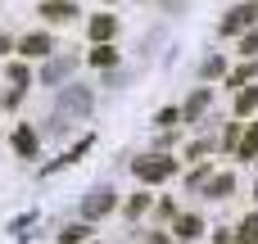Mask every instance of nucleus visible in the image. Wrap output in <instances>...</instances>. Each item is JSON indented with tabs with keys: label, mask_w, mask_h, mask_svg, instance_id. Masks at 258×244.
Here are the masks:
<instances>
[{
	"label": "nucleus",
	"mask_w": 258,
	"mask_h": 244,
	"mask_svg": "<svg viewBox=\"0 0 258 244\" xmlns=\"http://www.w3.org/2000/svg\"><path fill=\"white\" fill-rule=\"evenodd\" d=\"M9 82H14V86H27V82H32L27 63H9Z\"/></svg>",
	"instance_id": "412c9836"
},
{
	"label": "nucleus",
	"mask_w": 258,
	"mask_h": 244,
	"mask_svg": "<svg viewBox=\"0 0 258 244\" xmlns=\"http://www.w3.org/2000/svg\"><path fill=\"white\" fill-rule=\"evenodd\" d=\"M113 32H118L113 14H95V18H91V41H95V45H100V41H109Z\"/></svg>",
	"instance_id": "0eeeda50"
},
{
	"label": "nucleus",
	"mask_w": 258,
	"mask_h": 244,
	"mask_svg": "<svg viewBox=\"0 0 258 244\" xmlns=\"http://www.w3.org/2000/svg\"><path fill=\"white\" fill-rule=\"evenodd\" d=\"M113 204H118V199H113V190H109V186H95V190L86 195L82 213H86V217H104V213H113Z\"/></svg>",
	"instance_id": "20e7f679"
},
{
	"label": "nucleus",
	"mask_w": 258,
	"mask_h": 244,
	"mask_svg": "<svg viewBox=\"0 0 258 244\" xmlns=\"http://www.w3.org/2000/svg\"><path fill=\"white\" fill-rule=\"evenodd\" d=\"M63 72H68V59H50V63H45V72H41V77H45V82H59V77H63Z\"/></svg>",
	"instance_id": "a211bd4d"
},
{
	"label": "nucleus",
	"mask_w": 258,
	"mask_h": 244,
	"mask_svg": "<svg viewBox=\"0 0 258 244\" xmlns=\"http://www.w3.org/2000/svg\"><path fill=\"white\" fill-rule=\"evenodd\" d=\"M0 54H9V36H0Z\"/></svg>",
	"instance_id": "a878e982"
},
{
	"label": "nucleus",
	"mask_w": 258,
	"mask_h": 244,
	"mask_svg": "<svg viewBox=\"0 0 258 244\" xmlns=\"http://www.w3.org/2000/svg\"><path fill=\"white\" fill-rule=\"evenodd\" d=\"M258 50V32H249V36H240V54H254Z\"/></svg>",
	"instance_id": "5701e85b"
},
{
	"label": "nucleus",
	"mask_w": 258,
	"mask_h": 244,
	"mask_svg": "<svg viewBox=\"0 0 258 244\" xmlns=\"http://www.w3.org/2000/svg\"><path fill=\"white\" fill-rule=\"evenodd\" d=\"M86 235H91V226L82 222V226H68V231H63L59 240H63V244H82V240H86Z\"/></svg>",
	"instance_id": "aec40b11"
},
{
	"label": "nucleus",
	"mask_w": 258,
	"mask_h": 244,
	"mask_svg": "<svg viewBox=\"0 0 258 244\" xmlns=\"http://www.w3.org/2000/svg\"><path fill=\"white\" fill-rule=\"evenodd\" d=\"M231 190H236V177H231V172H218V177L209 181V199H227Z\"/></svg>",
	"instance_id": "9b49d317"
},
{
	"label": "nucleus",
	"mask_w": 258,
	"mask_h": 244,
	"mask_svg": "<svg viewBox=\"0 0 258 244\" xmlns=\"http://www.w3.org/2000/svg\"><path fill=\"white\" fill-rule=\"evenodd\" d=\"M254 72H258L254 63H249V68H240V72H231V86H245V77H254Z\"/></svg>",
	"instance_id": "b1692460"
},
{
	"label": "nucleus",
	"mask_w": 258,
	"mask_h": 244,
	"mask_svg": "<svg viewBox=\"0 0 258 244\" xmlns=\"http://www.w3.org/2000/svg\"><path fill=\"white\" fill-rule=\"evenodd\" d=\"M181 118H186V113H181V109L172 104V109H159V113H154V127H163V131H168V127H177Z\"/></svg>",
	"instance_id": "dca6fc26"
},
{
	"label": "nucleus",
	"mask_w": 258,
	"mask_h": 244,
	"mask_svg": "<svg viewBox=\"0 0 258 244\" xmlns=\"http://www.w3.org/2000/svg\"><path fill=\"white\" fill-rule=\"evenodd\" d=\"M209 100H213V95H209V86H200V91H195V95L186 100V109H181V113H186V122H195V118H200V113L209 109Z\"/></svg>",
	"instance_id": "6e6552de"
},
{
	"label": "nucleus",
	"mask_w": 258,
	"mask_h": 244,
	"mask_svg": "<svg viewBox=\"0 0 258 244\" xmlns=\"http://www.w3.org/2000/svg\"><path fill=\"white\" fill-rule=\"evenodd\" d=\"M236 244H258V213H249V217L236 226Z\"/></svg>",
	"instance_id": "ddd939ff"
},
{
	"label": "nucleus",
	"mask_w": 258,
	"mask_h": 244,
	"mask_svg": "<svg viewBox=\"0 0 258 244\" xmlns=\"http://www.w3.org/2000/svg\"><path fill=\"white\" fill-rule=\"evenodd\" d=\"M50 50H54V41H50L45 32H27V36L18 41V54H23V59H45Z\"/></svg>",
	"instance_id": "39448f33"
},
{
	"label": "nucleus",
	"mask_w": 258,
	"mask_h": 244,
	"mask_svg": "<svg viewBox=\"0 0 258 244\" xmlns=\"http://www.w3.org/2000/svg\"><path fill=\"white\" fill-rule=\"evenodd\" d=\"M258 109V86L254 91H240V95H236V113H240V118H245V113H254Z\"/></svg>",
	"instance_id": "f3484780"
},
{
	"label": "nucleus",
	"mask_w": 258,
	"mask_h": 244,
	"mask_svg": "<svg viewBox=\"0 0 258 244\" xmlns=\"http://www.w3.org/2000/svg\"><path fill=\"white\" fill-rule=\"evenodd\" d=\"M258 18V5H236L227 18H222V32H240V27H249Z\"/></svg>",
	"instance_id": "423d86ee"
},
{
	"label": "nucleus",
	"mask_w": 258,
	"mask_h": 244,
	"mask_svg": "<svg viewBox=\"0 0 258 244\" xmlns=\"http://www.w3.org/2000/svg\"><path fill=\"white\" fill-rule=\"evenodd\" d=\"M141 213H150V195H132L127 199V217H141Z\"/></svg>",
	"instance_id": "6ab92c4d"
},
{
	"label": "nucleus",
	"mask_w": 258,
	"mask_h": 244,
	"mask_svg": "<svg viewBox=\"0 0 258 244\" xmlns=\"http://www.w3.org/2000/svg\"><path fill=\"white\" fill-rule=\"evenodd\" d=\"M254 195H258V186H254Z\"/></svg>",
	"instance_id": "bb28decb"
},
{
	"label": "nucleus",
	"mask_w": 258,
	"mask_h": 244,
	"mask_svg": "<svg viewBox=\"0 0 258 244\" xmlns=\"http://www.w3.org/2000/svg\"><path fill=\"white\" fill-rule=\"evenodd\" d=\"M132 172H136V181L154 186V181H168V177L177 172V158H168V154H150V158H136Z\"/></svg>",
	"instance_id": "f257e3e1"
},
{
	"label": "nucleus",
	"mask_w": 258,
	"mask_h": 244,
	"mask_svg": "<svg viewBox=\"0 0 258 244\" xmlns=\"http://www.w3.org/2000/svg\"><path fill=\"white\" fill-rule=\"evenodd\" d=\"M213 244H236V240L231 235H213Z\"/></svg>",
	"instance_id": "393cba45"
},
{
	"label": "nucleus",
	"mask_w": 258,
	"mask_h": 244,
	"mask_svg": "<svg viewBox=\"0 0 258 244\" xmlns=\"http://www.w3.org/2000/svg\"><path fill=\"white\" fill-rule=\"evenodd\" d=\"M59 113L68 118V113H91V91L86 86H68L63 95H59Z\"/></svg>",
	"instance_id": "7ed1b4c3"
},
{
	"label": "nucleus",
	"mask_w": 258,
	"mask_h": 244,
	"mask_svg": "<svg viewBox=\"0 0 258 244\" xmlns=\"http://www.w3.org/2000/svg\"><path fill=\"white\" fill-rule=\"evenodd\" d=\"M14 149H18L23 158H36V131H32V127H18V131H14Z\"/></svg>",
	"instance_id": "1a4fd4ad"
},
{
	"label": "nucleus",
	"mask_w": 258,
	"mask_h": 244,
	"mask_svg": "<svg viewBox=\"0 0 258 244\" xmlns=\"http://www.w3.org/2000/svg\"><path fill=\"white\" fill-rule=\"evenodd\" d=\"M36 14H41L45 23H73V18H77V0H41Z\"/></svg>",
	"instance_id": "f03ea898"
},
{
	"label": "nucleus",
	"mask_w": 258,
	"mask_h": 244,
	"mask_svg": "<svg viewBox=\"0 0 258 244\" xmlns=\"http://www.w3.org/2000/svg\"><path fill=\"white\" fill-rule=\"evenodd\" d=\"M222 72H227L222 59H204V77H222Z\"/></svg>",
	"instance_id": "4be33fe9"
},
{
	"label": "nucleus",
	"mask_w": 258,
	"mask_h": 244,
	"mask_svg": "<svg viewBox=\"0 0 258 244\" xmlns=\"http://www.w3.org/2000/svg\"><path fill=\"white\" fill-rule=\"evenodd\" d=\"M177 235H181V240H200V235H204V222H200V217H177Z\"/></svg>",
	"instance_id": "2eb2a0df"
},
{
	"label": "nucleus",
	"mask_w": 258,
	"mask_h": 244,
	"mask_svg": "<svg viewBox=\"0 0 258 244\" xmlns=\"http://www.w3.org/2000/svg\"><path fill=\"white\" fill-rule=\"evenodd\" d=\"M86 59H91V63H95V68H109V63H118V50H113V45H109V41H100V45H95V50H91V54H86Z\"/></svg>",
	"instance_id": "f8f14e48"
},
{
	"label": "nucleus",
	"mask_w": 258,
	"mask_h": 244,
	"mask_svg": "<svg viewBox=\"0 0 258 244\" xmlns=\"http://www.w3.org/2000/svg\"><path fill=\"white\" fill-rule=\"evenodd\" d=\"M91 140H95V136H82V140H77V145H73L68 154H59V163H50L45 172H59V168H68V163H77V158H82V154L91 149Z\"/></svg>",
	"instance_id": "9d476101"
},
{
	"label": "nucleus",
	"mask_w": 258,
	"mask_h": 244,
	"mask_svg": "<svg viewBox=\"0 0 258 244\" xmlns=\"http://www.w3.org/2000/svg\"><path fill=\"white\" fill-rule=\"evenodd\" d=\"M236 154H240V158H254V154H258V122H249V131L240 136V145H236Z\"/></svg>",
	"instance_id": "4468645a"
}]
</instances>
